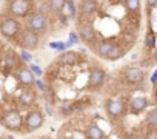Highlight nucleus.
<instances>
[{
	"mask_svg": "<svg viewBox=\"0 0 157 139\" xmlns=\"http://www.w3.org/2000/svg\"><path fill=\"white\" fill-rule=\"evenodd\" d=\"M123 54H125V48H122L119 43H114V46H113V50H111V53L106 59L108 60H117V59L123 57Z\"/></svg>",
	"mask_w": 157,
	"mask_h": 139,
	"instance_id": "obj_19",
	"label": "nucleus"
},
{
	"mask_svg": "<svg viewBox=\"0 0 157 139\" xmlns=\"http://www.w3.org/2000/svg\"><path fill=\"white\" fill-rule=\"evenodd\" d=\"M10 13L16 17H28L31 11L29 0H11L10 2Z\"/></svg>",
	"mask_w": 157,
	"mask_h": 139,
	"instance_id": "obj_4",
	"label": "nucleus"
},
{
	"mask_svg": "<svg viewBox=\"0 0 157 139\" xmlns=\"http://www.w3.org/2000/svg\"><path fill=\"white\" fill-rule=\"evenodd\" d=\"M125 6L131 13H137L140 10V0H125Z\"/></svg>",
	"mask_w": 157,
	"mask_h": 139,
	"instance_id": "obj_22",
	"label": "nucleus"
},
{
	"mask_svg": "<svg viewBox=\"0 0 157 139\" xmlns=\"http://www.w3.org/2000/svg\"><path fill=\"white\" fill-rule=\"evenodd\" d=\"M74 111V105H69V104H63L60 107V113L62 114H71Z\"/></svg>",
	"mask_w": 157,
	"mask_h": 139,
	"instance_id": "obj_28",
	"label": "nucleus"
},
{
	"mask_svg": "<svg viewBox=\"0 0 157 139\" xmlns=\"http://www.w3.org/2000/svg\"><path fill=\"white\" fill-rule=\"evenodd\" d=\"M108 76L103 70L100 68H93L90 74H88V87L90 88H100L105 82H106Z\"/></svg>",
	"mask_w": 157,
	"mask_h": 139,
	"instance_id": "obj_7",
	"label": "nucleus"
},
{
	"mask_svg": "<svg viewBox=\"0 0 157 139\" xmlns=\"http://www.w3.org/2000/svg\"><path fill=\"white\" fill-rule=\"evenodd\" d=\"M154 57H155V60H157V50L154 51Z\"/></svg>",
	"mask_w": 157,
	"mask_h": 139,
	"instance_id": "obj_35",
	"label": "nucleus"
},
{
	"mask_svg": "<svg viewBox=\"0 0 157 139\" xmlns=\"http://www.w3.org/2000/svg\"><path fill=\"white\" fill-rule=\"evenodd\" d=\"M146 125H148L149 128L157 130V110L148 111V114H146Z\"/></svg>",
	"mask_w": 157,
	"mask_h": 139,
	"instance_id": "obj_20",
	"label": "nucleus"
},
{
	"mask_svg": "<svg viewBox=\"0 0 157 139\" xmlns=\"http://www.w3.org/2000/svg\"><path fill=\"white\" fill-rule=\"evenodd\" d=\"M2 124L11 130V131H19L23 128V119L17 110H10L2 116Z\"/></svg>",
	"mask_w": 157,
	"mask_h": 139,
	"instance_id": "obj_1",
	"label": "nucleus"
},
{
	"mask_svg": "<svg viewBox=\"0 0 157 139\" xmlns=\"http://www.w3.org/2000/svg\"><path fill=\"white\" fill-rule=\"evenodd\" d=\"M49 48L51 50H56V51H65L66 50V43L65 42H51L49 43Z\"/></svg>",
	"mask_w": 157,
	"mask_h": 139,
	"instance_id": "obj_25",
	"label": "nucleus"
},
{
	"mask_svg": "<svg viewBox=\"0 0 157 139\" xmlns=\"http://www.w3.org/2000/svg\"><path fill=\"white\" fill-rule=\"evenodd\" d=\"M37 46H39V34L31 30L25 31L22 36V48L31 51V50H37Z\"/></svg>",
	"mask_w": 157,
	"mask_h": 139,
	"instance_id": "obj_8",
	"label": "nucleus"
},
{
	"mask_svg": "<svg viewBox=\"0 0 157 139\" xmlns=\"http://www.w3.org/2000/svg\"><path fill=\"white\" fill-rule=\"evenodd\" d=\"M85 131H86V137H88V139H105V137H106V136H105V131H103L99 125H96V124L88 125Z\"/></svg>",
	"mask_w": 157,
	"mask_h": 139,
	"instance_id": "obj_14",
	"label": "nucleus"
},
{
	"mask_svg": "<svg viewBox=\"0 0 157 139\" xmlns=\"http://www.w3.org/2000/svg\"><path fill=\"white\" fill-rule=\"evenodd\" d=\"M19 31H20L19 23L13 17H2L0 19V33H2L3 37L13 39L19 34Z\"/></svg>",
	"mask_w": 157,
	"mask_h": 139,
	"instance_id": "obj_3",
	"label": "nucleus"
},
{
	"mask_svg": "<svg viewBox=\"0 0 157 139\" xmlns=\"http://www.w3.org/2000/svg\"><path fill=\"white\" fill-rule=\"evenodd\" d=\"M77 34H78V37H80V40L85 42V43H93L96 40V30L90 23H82Z\"/></svg>",
	"mask_w": 157,
	"mask_h": 139,
	"instance_id": "obj_9",
	"label": "nucleus"
},
{
	"mask_svg": "<svg viewBox=\"0 0 157 139\" xmlns=\"http://www.w3.org/2000/svg\"><path fill=\"white\" fill-rule=\"evenodd\" d=\"M146 108H148V99L145 96H137L129 102V111L132 114H140Z\"/></svg>",
	"mask_w": 157,
	"mask_h": 139,
	"instance_id": "obj_13",
	"label": "nucleus"
},
{
	"mask_svg": "<svg viewBox=\"0 0 157 139\" xmlns=\"http://www.w3.org/2000/svg\"><path fill=\"white\" fill-rule=\"evenodd\" d=\"M43 122H45L43 113L39 111V110H33V111H29V113L26 114L23 127H25V130H26L28 133H31V131H34V130H39V128L43 125Z\"/></svg>",
	"mask_w": 157,
	"mask_h": 139,
	"instance_id": "obj_2",
	"label": "nucleus"
},
{
	"mask_svg": "<svg viewBox=\"0 0 157 139\" xmlns=\"http://www.w3.org/2000/svg\"><path fill=\"white\" fill-rule=\"evenodd\" d=\"M151 82H152V84H157V70L154 71V74L151 76Z\"/></svg>",
	"mask_w": 157,
	"mask_h": 139,
	"instance_id": "obj_33",
	"label": "nucleus"
},
{
	"mask_svg": "<svg viewBox=\"0 0 157 139\" xmlns=\"http://www.w3.org/2000/svg\"><path fill=\"white\" fill-rule=\"evenodd\" d=\"M34 99H36V93H34L33 90H29V88H25V90L19 94V102H20V105H23V107H28V105L34 104Z\"/></svg>",
	"mask_w": 157,
	"mask_h": 139,
	"instance_id": "obj_15",
	"label": "nucleus"
},
{
	"mask_svg": "<svg viewBox=\"0 0 157 139\" xmlns=\"http://www.w3.org/2000/svg\"><path fill=\"white\" fill-rule=\"evenodd\" d=\"M34 85H36V87H37V88H39V90H40V91H45V85H43V82H42V81H40V79H37V81H36V84H34Z\"/></svg>",
	"mask_w": 157,
	"mask_h": 139,
	"instance_id": "obj_30",
	"label": "nucleus"
},
{
	"mask_svg": "<svg viewBox=\"0 0 157 139\" xmlns=\"http://www.w3.org/2000/svg\"><path fill=\"white\" fill-rule=\"evenodd\" d=\"M97 2L96 0H82L80 6H78V13L82 17H91L93 14H96L97 11Z\"/></svg>",
	"mask_w": 157,
	"mask_h": 139,
	"instance_id": "obj_11",
	"label": "nucleus"
},
{
	"mask_svg": "<svg viewBox=\"0 0 157 139\" xmlns=\"http://www.w3.org/2000/svg\"><path fill=\"white\" fill-rule=\"evenodd\" d=\"M59 16H60V23H62L63 26H66V25H68V20H69V19H66V17H65L63 14H59Z\"/></svg>",
	"mask_w": 157,
	"mask_h": 139,
	"instance_id": "obj_32",
	"label": "nucleus"
},
{
	"mask_svg": "<svg viewBox=\"0 0 157 139\" xmlns=\"http://www.w3.org/2000/svg\"><path fill=\"white\" fill-rule=\"evenodd\" d=\"M146 5L149 8H155L157 6V0H146Z\"/></svg>",
	"mask_w": 157,
	"mask_h": 139,
	"instance_id": "obj_31",
	"label": "nucleus"
},
{
	"mask_svg": "<svg viewBox=\"0 0 157 139\" xmlns=\"http://www.w3.org/2000/svg\"><path fill=\"white\" fill-rule=\"evenodd\" d=\"M78 60H80V56H78V53H74V51H68L60 56V62L63 65H74Z\"/></svg>",
	"mask_w": 157,
	"mask_h": 139,
	"instance_id": "obj_18",
	"label": "nucleus"
},
{
	"mask_svg": "<svg viewBox=\"0 0 157 139\" xmlns=\"http://www.w3.org/2000/svg\"><path fill=\"white\" fill-rule=\"evenodd\" d=\"M20 59H22L25 63H31V60H33V54H31L29 51H26V50H22V53H20Z\"/></svg>",
	"mask_w": 157,
	"mask_h": 139,
	"instance_id": "obj_26",
	"label": "nucleus"
},
{
	"mask_svg": "<svg viewBox=\"0 0 157 139\" xmlns=\"http://www.w3.org/2000/svg\"><path fill=\"white\" fill-rule=\"evenodd\" d=\"M113 46H114V42H113V40H102V42L99 43V46L96 48V53H97L100 57H105V59H106V57L109 56Z\"/></svg>",
	"mask_w": 157,
	"mask_h": 139,
	"instance_id": "obj_16",
	"label": "nucleus"
},
{
	"mask_svg": "<svg viewBox=\"0 0 157 139\" xmlns=\"http://www.w3.org/2000/svg\"><path fill=\"white\" fill-rule=\"evenodd\" d=\"M106 114L113 119H119L125 114V104L120 99H108L105 104Z\"/></svg>",
	"mask_w": 157,
	"mask_h": 139,
	"instance_id": "obj_5",
	"label": "nucleus"
},
{
	"mask_svg": "<svg viewBox=\"0 0 157 139\" xmlns=\"http://www.w3.org/2000/svg\"><path fill=\"white\" fill-rule=\"evenodd\" d=\"M28 26H29L31 31H34V33L39 34V33H43L46 30L48 20H46V17L42 13H33L28 17Z\"/></svg>",
	"mask_w": 157,
	"mask_h": 139,
	"instance_id": "obj_6",
	"label": "nucleus"
},
{
	"mask_svg": "<svg viewBox=\"0 0 157 139\" xmlns=\"http://www.w3.org/2000/svg\"><path fill=\"white\" fill-rule=\"evenodd\" d=\"M0 119H2V105H0Z\"/></svg>",
	"mask_w": 157,
	"mask_h": 139,
	"instance_id": "obj_36",
	"label": "nucleus"
},
{
	"mask_svg": "<svg viewBox=\"0 0 157 139\" xmlns=\"http://www.w3.org/2000/svg\"><path fill=\"white\" fill-rule=\"evenodd\" d=\"M126 139H142V137H140L139 134H128Z\"/></svg>",
	"mask_w": 157,
	"mask_h": 139,
	"instance_id": "obj_34",
	"label": "nucleus"
},
{
	"mask_svg": "<svg viewBox=\"0 0 157 139\" xmlns=\"http://www.w3.org/2000/svg\"><path fill=\"white\" fill-rule=\"evenodd\" d=\"M29 70L33 71V74L37 76V77H40V76L43 74V70H42L39 65H36V63H31V65H29Z\"/></svg>",
	"mask_w": 157,
	"mask_h": 139,
	"instance_id": "obj_27",
	"label": "nucleus"
},
{
	"mask_svg": "<svg viewBox=\"0 0 157 139\" xmlns=\"http://www.w3.org/2000/svg\"><path fill=\"white\" fill-rule=\"evenodd\" d=\"M60 14H63L66 19H74L77 16V6L74 3V0H66L65 6H63V10H62Z\"/></svg>",
	"mask_w": 157,
	"mask_h": 139,
	"instance_id": "obj_17",
	"label": "nucleus"
},
{
	"mask_svg": "<svg viewBox=\"0 0 157 139\" xmlns=\"http://www.w3.org/2000/svg\"><path fill=\"white\" fill-rule=\"evenodd\" d=\"M65 2H66V0H49V10L52 13L60 14L62 10H63V6H65Z\"/></svg>",
	"mask_w": 157,
	"mask_h": 139,
	"instance_id": "obj_21",
	"label": "nucleus"
},
{
	"mask_svg": "<svg viewBox=\"0 0 157 139\" xmlns=\"http://www.w3.org/2000/svg\"><path fill=\"white\" fill-rule=\"evenodd\" d=\"M17 77H19V82H20L25 88H29V87H33V85L36 84V76L33 74V71H31L29 68H22V70H19Z\"/></svg>",
	"mask_w": 157,
	"mask_h": 139,
	"instance_id": "obj_12",
	"label": "nucleus"
},
{
	"mask_svg": "<svg viewBox=\"0 0 157 139\" xmlns=\"http://www.w3.org/2000/svg\"><path fill=\"white\" fill-rule=\"evenodd\" d=\"M80 42V37H78V34L77 33H69V39H68V42H66V48H69V46H72L74 43H78Z\"/></svg>",
	"mask_w": 157,
	"mask_h": 139,
	"instance_id": "obj_24",
	"label": "nucleus"
},
{
	"mask_svg": "<svg viewBox=\"0 0 157 139\" xmlns=\"http://www.w3.org/2000/svg\"><path fill=\"white\" fill-rule=\"evenodd\" d=\"M145 45H146V48H154V46H155V34H154L152 31H148V33H146Z\"/></svg>",
	"mask_w": 157,
	"mask_h": 139,
	"instance_id": "obj_23",
	"label": "nucleus"
},
{
	"mask_svg": "<svg viewBox=\"0 0 157 139\" xmlns=\"http://www.w3.org/2000/svg\"><path fill=\"white\" fill-rule=\"evenodd\" d=\"M145 77V73L142 68L137 66H129L126 71H125V79L128 84H140Z\"/></svg>",
	"mask_w": 157,
	"mask_h": 139,
	"instance_id": "obj_10",
	"label": "nucleus"
},
{
	"mask_svg": "<svg viewBox=\"0 0 157 139\" xmlns=\"http://www.w3.org/2000/svg\"><path fill=\"white\" fill-rule=\"evenodd\" d=\"M145 139H157V130L154 128H149L145 134Z\"/></svg>",
	"mask_w": 157,
	"mask_h": 139,
	"instance_id": "obj_29",
	"label": "nucleus"
}]
</instances>
